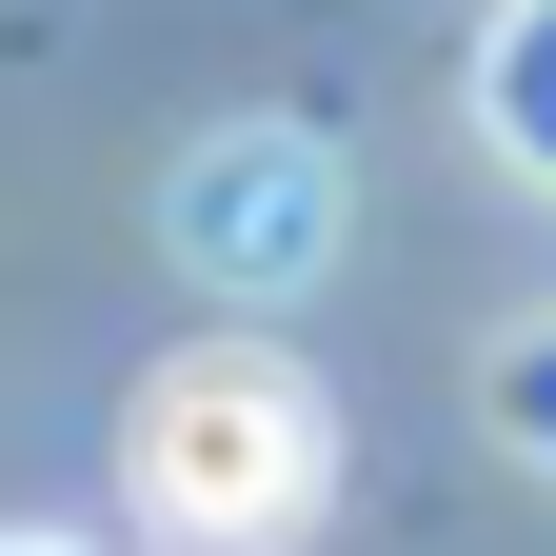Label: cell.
I'll list each match as a JSON object with an SVG mask.
<instances>
[{"label": "cell", "mask_w": 556, "mask_h": 556, "mask_svg": "<svg viewBox=\"0 0 556 556\" xmlns=\"http://www.w3.org/2000/svg\"><path fill=\"white\" fill-rule=\"evenodd\" d=\"M119 477L179 556H299L318 497H338V397L278 358V338H179L160 378L119 397Z\"/></svg>", "instance_id": "cell-1"}, {"label": "cell", "mask_w": 556, "mask_h": 556, "mask_svg": "<svg viewBox=\"0 0 556 556\" xmlns=\"http://www.w3.org/2000/svg\"><path fill=\"white\" fill-rule=\"evenodd\" d=\"M160 258L199 278V299H239V318L318 299V278H338V139H318V119H219V139H179V160H160Z\"/></svg>", "instance_id": "cell-2"}, {"label": "cell", "mask_w": 556, "mask_h": 556, "mask_svg": "<svg viewBox=\"0 0 556 556\" xmlns=\"http://www.w3.org/2000/svg\"><path fill=\"white\" fill-rule=\"evenodd\" d=\"M477 139L556 199V0H497V21H477Z\"/></svg>", "instance_id": "cell-3"}, {"label": "cell", "mask_w": 556, "mask_h": 556, "mask_svg": "<svg viewBox=\"0 0 556 556\" xmlns=\"http://www.w3.org/2000/svg\"><path fill=\"white\" fill-rule=\"evenodd\" d=\"M477 397H497V438H517V457L556 477V318H517L497 358H477Z\"/></svg>", "instance_id": "cell-4"}, {"label": "cell", "mask_w": 556, "mask_h": 556, "mask_svg": "<svg viewBox=\"0 0 556 556\" xmlns=\"http://www.w3.org/2000/svg\"><path fill=\"white\" fill-rule=\"evenodd\" d=\"M0 556H100V536H0Z\"/></svg>", "instance_id": "cell-5"}]
</instances>
